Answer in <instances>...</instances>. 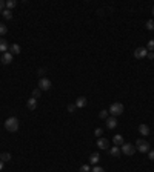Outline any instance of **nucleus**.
I'll list each match as a JSON object with an SVG mask.
<instances>
[{
	"label": "nucleus",
	"instance_id": "nucleus-1",
	"mask_svg": "<svg viewBox=\"0 0 154 172\" xmlns=\"http://www.w3.org/2000/svg\"><path fill=\"white\" fill-rule=\"evenodd\" d=\"M5 129L8 132H16L19 129V120L16 117H10L6 121H5Z\"/></svg>",
	"mask_w": 154,
	"mask_h": 172
},
{
	"label": "nucleus",
	"instance_id": "nucleus-2",
	"mask_svg": "<svg viewBox=\"0 0 154 172\" xmlns=\"http://www.w3.org/2000/svg\"><path fill=\"white\" fill-rule=\"evenodd\" d=\"M123 105L122 103H113L111 106H109V109H108V112L113 115V117H117V115H120L122 112H123Z\"/></svg>",
	"mask_w": 154,
	"mask_h": 172
},
{
	"label": "nucleus",
	"instance_id": "nucleus-3",
	"mask_svg": "<svg viewBox=\"0 0 154 172\" xmlns=\"http://www.w3.org/2000/svg\"><path fill=\"white\" fill-rule=\"evenodd\" d=\"M136 149H139V152H149L151 149H149V143L146 141V140H142V138H139L137 140V143H136Z\"/></svg>",
	"mask_w": 154,
	"mask_h": 172
},
{
	"label": "nucleus",
	"instance_id": "nucleus-4",
	"mask_svg": "<svg viewBox=\"0 0 154 172\" xmlns=\"http://www.w3.org/2000/svg\"><path fill=\"white\" fill-rule=\"evenodd\" d=\"M120 151H122V154H125V155H134L137 149H136V146L131 144V143H123L122 147H120Z\"/></svg>",
	"mask_w": 154,
	"mask_h": 172
},
{
	"label": "nucleus",
	"instance_id": "nucleus-5",
	"mask_svg": "<svg viewBox=\"0 0 154 172\" xmlns=\"http://www.w3.org/2000/svg\"><path fill=\"white\" fill-rule=\"evenodd\" d=\"M51 86H53V83H51L49 78H43V77H42V78L39 80V89H40V91H49Z\"/></svg>",
	"mask_w": 154,
	"mask_h": 172
},
{
	"label": "nucleus",
	"instance_id": "nucleus-6",
	"mask_svg": "<svg viewBox=\"0 0 154 172\" xmlns=\"http://www.w3.org/2000/svg\"><path fill=\"white\" fill-rule=\"evenodd\" d=\"M146 54H148V49H146V48H137V49L134 51V57H136V59H139V60L145 59V57H146Z\"/></svg>",
	"mask_w": 154,
	"mask_h": 172
},
{
	"label": "nucleus",
	"instance_id": "nucleus-7",
	"mask_svg": "<svg viewBox=\"0 0 154 172\" xmlns=\"http://www.w3.org/2000/svg\"><path fill=\"white\" fill-rule=\"evenodd\" d=\"M97 147H100L102 151H106V149H109V141H108L106 138L100 137V138L97 140Z\"/></svg>",
	"mask_w": 154,
	"mask_h": 172
},
{
	"label": "nucleus",
	"instance_id": "nucleus-8",
	"mask_svg": "<svg viewBox=\"0 0 154 172\" xmlns=\"http://www.w3.org/2000/svg\"><path fill=\"white\" fill-rule=\"evenodd\" d=\"M139 134L140 135H149L151 134V129H149V126L148 124H145V123H142V124H139Z\"/></svg>",
	"mask_w": 154,
	"mask_h": 172
},
{
	"label": "nucleus",
	"instance_id": "nucleus-9",
	"mask_svg": "<svg viewBox=\"0 0 154 172\" xmlns=\"http://www.w3.org/2000/svg\"><path fill=\"white\" fill-rule=\"evenodd\" d=\"M13 54H10V52H5V54H2V59H0V62H2L3 65H10L11 62H13Z\"/></svg>",
	"mask_w": 154,
	"mask_h": 172
},
{
	"label": "nucleus",
	"instance_id": "nucleus-10",
	"mask_svg": "<svg viewBox=\"0 0 154 172\" xmlns=\"http://www.w3.org/2000/svg\"><path fill=\"white\" fill-rule=\"evenodd\" d=\"M8 49H10V45H8V42H6L3 37H0V52H2V54H5V52H8Z\"/></svg>",
	"mask_w": 154,
	"mask_h": 172
},
{
	"label": "nucleus",
	"instance_id": "nucleus-11",
	"mask_svg": "<svg viewBox=\"0 0 154 172\" xmlns=\"http://www.w3.org/2000/svg\"><path fill=\"white\" fill-rule=\"evenodd\" d=\"M116 126H117V120H116V117H113V115L108 117V118H106V128H108V129H114Z\"/></svg>",
	"mask_w": 154,
	"mask_h": 172
},
{
	"label": "nucleus",
	"instance_id": "nucleus-12",
	"mask_svg": "<svg viewBox=\"0 0 154 172\" xmlns=\"http://www.w3.org/2000/svg\"><path fill=\"white\" fill-rule=\"evenodd\" d=\"M100 161V155L97 154V152H93L91 155H89V164H94V166H97V163Z\"/></svg>",
	"mask_w": 154,
	"mask_h": 172
},
{
	"label": "nucleus",
	"instance_id": "nucleus-13",
	"mask_svg": "<svg viewBox=\"0 0 154 172\" xmlns=\"http://www.w3.org/2000/svg\"><path fill=\"white\" fill-rule=\"evenodd\" d=\"M20 51H22V49H20V45H17V43L11 45V46H10V49H8V52H10V54H13V55H14V54H16V55H17V54H20Z\"/></svg>",
	"mask_w": 154,
	"mask_h": 172
},
{
	"label": "nucleus",
	"instance_id": "nucleus-14",
	"mask_svg": "<svg viewBox=\"0 0 154 172\" xmlns=\"http://www.w3.org/2000/svg\"><path fill=\"white\" fill-rule=\"evenodd\" d=\"M86 103H88V100H86V97H79L77 100H76V108H85L86 106Z\"/></svg>",
	"mask_w": 154,
	"mask_h": 172
},
{
	"label": "nucleus",
	"instance_id": "nucleus-15",
	"mask_svg": "<svg viewBox=\"0 0 154 172\" xmlns=\"http://www.w3.org/2000/svg\"><path fill=\"white\" fill-rule=\"evenodd\" d=\"M26 106H28V109H31V111H36V108H37V100L36 98H28V101H26Z\"/></svg>",
	"mask_w": 154,
	"mask_h": 172
},
{
	"label": "nucleus",
	"instance_id": "nucleus-16",
	"mask_svg": "<svg viewBox=\"0 0 154 172\" xmlns=\"http://www.w3.org/2000/svg\"><path fill=\"white\" fill-rule=\"evenodd\" d=\"M109 154H111V157H120L122 151L119 146H113V147H109Z\"/></svg>",
	"mask_w": 154,
	"mask_h": 172
},
{
	"label": "nucleus",
	"instance_id": "nucleus-17",
	"mask_svg": "<svg viewBox=\"0 0 154 172\" xmlns=\"http://www.w3.org/2000/svg\"><path fill=\"white\" fill-rule=\"evenodd\" d=\"M113 141H114V146H122L123 144V137L119 134V135H114L113 137Z\"/></svg>",
	"mask_w": 154,
	"mask_h": 172
},
{
	"label": "nucleus",
	"instance_id": "nucleus-18",
	"mask_svg": "<svg viewBox=\"0 0 154 172\" xmlns=\"http://www.w3.org/2000/svg\"><path fill=\"white\" fill-rule=\"evenodd\" d=\"M2 16H3L5 20H11V19H13V11H11V10H5V11L2 13Z\"/></svg>",
	"mask_w": 154,
	"mask_h": 172
},
{
	"label": "nucleus",
	"instance_id": "nucleus-19",
	"mask_svg": "<svg viewBox=\"0 0 154 172\" xmlns=\"http://www.w3.org/2000/svg\"><path fill=\"white\" fill-rule=\"evenodd\" d=\"M0 160H2L3 163L10 161V160H11V154H10V152H3V154H2V157H0Z\"/></svg>",
	"mask_w": 154,
	"mask_h": 172
},
{
	"label": "nucleus",
	"instance_id": "nucleus-20",
	"mask_svg": "<svg viewBox=\"0 0 154 172\" xmlns=\"http://www.w3.org/2000/svg\"><path fill=\"white\" fill-rule=\"evenodd\" d=\"M16 5H17L16 0H8L6 2V10H13V8H16Z\"/></svg>",
	"mask_w": 154,
	"mask_h": 172
},
{
	"label": "nucleus",
	"instance_id": "nucleus-21",
	"mask_svg": "<svg viewBox=\"0 0 154 172\" xmlns=\"http://www.w3.org/2000/svg\"><path fill=\"white\" fill-rule=\"evenodd\" d=\"M108 114H109L108 109H102V111L99 112V117H100L102 120H106V118H108Z\"/></svg>",
	"mask_w": 154,
	"mask_h": 172
},
{
	"label": "nucleus",
	"instance_id": "nucleus-22",
	"mask_svg": "<svg viewBox=\"0 0 154 172\" xmlns=\"http://www.w3.org/2000/svg\"><path fill=\"white\" fill-rule=\"evenodd\" d=\"M40 95H42V91H40L39 88L33 91V98H36V100H37V98H40Z\"/></svg>",
	"mask_w": 154,
	"mask_h": 172
},
{
	"label": "nucleus",
	"instance_id": "nucleus-23",
	"mask_svg": "<svg viewBox=\"0 0 154 172\" xmlns=\"http://www.w3.org/2000/svg\"><path fill=\"white\" fill-rule=\"evenodd\" d=\"M6 32H8V28H6V25L0 23V36H5Z\"/></svg>",
	"mask_w": 154,
	"mask_h": 172
},
{
	"label": "nucleus",
	"instance_id": "nucleus-24",
	"mask_svg": "<svg viewBox=\"0 0 154 172\" xmlns=\"http://www.w3.org/2000/svg\"><path fill=\"white\" fill-rule=\"evenodd\" d=\"M146 29L148 31H154V20H148L146 22Z\"/></svg>",
	"mask_w": 154,
	"mask_h": 172
},
{
	"label": "nucleus",
	"instance_id": "nucleus-25",
	"mask_svg": "<svg viewBox=\"0 0 154 172\" xmlns=\"http://www.w3.org/2000/svg\"><path fill=\"white\" fill-rule=\"evenodd\" d=\"M80 172H91L89 164H82V166H80Z\"/></svg>",
	"mask_w": 154,
	"mask_h": 172
},
{
	"label": "nucleus",
	"instance_id": "nucleus-26",
	"mask_svg": "<svg viewBox=\"0 0 154 172\" xmlns=\"http://www.w3.org/2000/svg\"><path fill=\"white\" fill-rule=\"evenodd\" d=\"M6 10V2H3V0H0V13H3Z\"/></svg>",
	"mask_w": 154,
	"mask_h": 172
},
{
	"label": "nucleus",
	"instance_id": "nucleus-27",
	"mask_svg": "<svg viewBox=\"0 0 154 172\" xmlns=\"http://www.w3.org/2000/svg\"><path fill=\"white\" fill-rule=\"evenodd\" d=\"M91 172H105V170L100 166H94V167H91Z\"/></svg>",
	"mask_w": 154,
	"mask_h": 172
},
{
	"label": "nucleus",
	"instance_id": "nucleus-28",
	"mask_svg": "<svg viewBox=\"0 0 154 172\" xmlns=\"http://www.w3.org/2000/svg\"><path fill=\"white\" fill-rule=\"evenodd\" d=\"M94 134H96V135H97V137H99V138H100V137H102V135H103V131H102V128H97V129H96V131H94Z\"/></svg>",
	"mask_w": 154,
	"mask_h": 172
},
{
	"label": "nucleus",
	"instance_id": "nucleus-29",
	"mask_svg": "<svg viewBox=\"0 0 154 172\" xmlns=\"http://www.w3.org/2000/svg\"><path fill=\"white\" fill-rule=\"evenodd\" d=\"M146 49H151V52H152V49H154V40H149V42H148Z\"/></svg>",
	"mask_w": 154,
	"mask_h": 172
},
{
	"label": "nucleus",
	"instance_id": "nucleus-30",
	"mask_svg": "<svg viewBox=\"0 0 154 172\" xmlns=\"http://www.w3.org/2000/svg\"><path fill=\"white\" fill-rule=\"evenodd\" d=\"M66 109H68V112H74L77 108H76V105H68V106H66Z\"/></svg>",
	"mask_w": 154,
	"mask_h": 172
},
{
	"label": "nucleus",
	"instance_id": "nucleus-31",
	"mask_svg": "<svg viewBox=\"0 0 154 172\" xmlns=\"http://www.w3.org/2000/svg\"><path fill=\"white\" fill-rule=\"evenodd\" d=\"M146 59H149V60H154V52L148 51V54H146Z\"/></svg>",
	"mask_w": 154,
	"mask_h": 172
},
{
	"label": "nucleus",
	"instance_id": "nucleus-32",
	"mask_svg": "<svg viewBox=\"0 0 154 172\" xmlns=\"http://www.w3.org/2000/svg\"><path fill=\"white\" fill-rule=\"evenodd\" d=\"M148 157H149L151 161H154V151H149V152H148Z\"/></svg>",
	"mask_w": 154,
	"mask_h": 172
},
{
	"label": "nucleus",
	"instance_id": "nucleus-33",
	"mask_svg": "<svg viewBox=\"0 0 154 172\" xmlns=\"http://www.w3.org/2000/svg\"><path fill=\"white\" fill-rule=\"evenodd\" d=\"M43 72H45V69L42 68V69H39V75H43Z\"/></svg>",
	"mask_w": 154,
	"mask_h": 172
},
{
	"label": "nucleus",
	"instance_id": "nucleus-34",
	"mask_svg": "<svg viewBox=\"0 0 154 172\" xmlns=\"http://www.w3.org/2000/svg\"><path fill=\"white\" fill-rule=\"evenodd\" d=\"M3 164H5V163H3L2 160H0V170H2V169H3Z\"/></svg>",
	"mask_w": 154,
	"mask_h": 172
},
{
	"label": "nucleus",
	"instance_id": "nucleus-35",
	"mask_svg": "<svg viewBox=\"0 0 154 172\" xmlns=\"http://www.w3.org/2000/svg\"><path fill=\"white\" fill-rule=\"evenodd\" d=\"M152 16H154V6H152Z\"/></svg>",
	"mask_w": 154,
	"mask_h": 172
},
{
	"label": "nucleus",
	"instance_id": "nucleus-36",
	"mask_svg": "<svg viewBox=\"0 0 154 172\" xmlns=\"http://www.w3.org/2000/svg\"><path fill=\"white\" fill-rule=\"evenodd\" d=\"M0 157H2V152H0Z\"/></svg>",
	"mask_w": 154,
	"mask_h": 172
}]
</instances>
